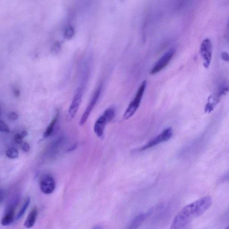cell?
<instances>
[{
  "label": "cell",
  "instance_id": "6da1fadb",
  "mask_svg": "<svg viewBox=\"0 0 229 229\" xmlns=\"http://www.w3.org/2000/svg\"><path fill=\"white\" fill-rule=\"evenodd\" d=\"M212 203L211 197L207 196L183 207L175 216L171 228H185L194 218L199 217L205 213L210 208Z\"/></svg>",
  "mask_w": 229,
  "mask_h": 229
},
{
  "label": "cell",
  "instance_id": "7a4b0ae2",
  "mask_svg": "<svg viewBox=\"0 0 229 229\" xmlns=\"http://www.w3.org/2000/svg\"><path fill=\"white\" fill-rule=\"evenodd\" d=\"M146 84H147V82L145 80L142 82L138 89L134 99L129 105L128 107L127 108L124 114L123 117L124 119H128L131 118L138 110L140 103H141V100H142V97L144 95Z\"/></svg>",
  "mask_w": 229,
  "mask_h": 229
},
{
  "label": "cell",
  "instance_id": "3957f363",
  "mask_svg": "<svg viewBox=\"0 0 229 229\" xmlns=\"http://www.w3.org/2000/svg\"><path fill=\"white\" fill-rule=\"evenodd\" d=\"M173 135V131L171 128L165 129L161 133L152 139L145 145H143L138 149L139 151H142L151 148L153 146L160 144L162 142H167L171 139Z\"/></svg>",
  "mask_w": 229,
  "mask_h": 229
},
{
  "label": "cell",
  "instance_id": "277c9868",
  "mask_svg": "<svg viewBox=\"0 0 229 229\" xmlns=\"http://www.w3.org/2000/svg\"><path fill=\"white\" fill-rule=\"evenodd\" d=\"M175 52V50L174 48H171L167 51L157 62L151 70V74H155L163 70L172 61Z\"/></svg>",
  "mask_w": 229,
  "mask_h": 229
},
{
  "label": "cell",
  "instance_id": "5b68a950",
  "mask_svg": "<svg viewBox=\"0 0 229 229\" xmlns=\"http://www.w3.org/2000/svg\"><path fill=\"white\" fill-rule=\"evenodd\" d=\"M84 93V87L82 85L78 88L72 101L69 111L68 116L70 119H73L76 116L81 105Z\"/></svg>",
  "mask_w": 229,
  "mask_h": 229
},
{
  "label": "cell",
  "instance_id": "8992f818",
  "mask_svg": "<svg viewBox=\"0 0 229 229\" xmlns=\"http://www.w3.org/2000/svg\"><path fill=\"white\" fill-rule=\"evenodd\" d=\"M200 53L203 60V66L206 69L209 68L212 59V43L209 39H205L202 42Z\"/></svg>",
  "mask_w": 229,
  "mask_h": 229
},
{
  "label": "cell",
  "instance_id": "52a82bcc",
  "mask_svg": "<svg viewBox=\"0 0 229 229\" xmlns=\"http://www.w3.org/2000/svg\"><path fill=\"white\" fill-rule=\"evenodd\" d=\"M101 90H102V86L100 85L99 86L97 89L96 90L91 100H90V102L88 105L85 111H84V113L82 114V117H81L80 122H79V125L80 126L83 125L87 121L90 113L92 111L93 109L94 108L98 100L99 99V98H100L101 94Z\"/></svg>",
  "mask_w": 229,
  "mask_h": 229
},
{
  "label": "cell",
  "instance_id": "ba28073f",
  "mask_svg": "<svg viewBox=\"0 0 229 229\" xmlns=\"http://www.w3.org/2000/svg\"><path fill=\"white\" fill-rule=\"evenodd\" d=\"M40 188L42 192L45 194L52 193L56 188L54 178L49 175H44L40 181Z\"/></svg>",
  "mask_w": 229,
  "mask_h": 229
},
{
  "label": "cell",
  "instance_id": "9c48e42d",
  "mask_svg": "<svg viewBox=\"0 0 229 229\" xmlns=\"http://www.w3.org/2000/svg\"><path fill=\"white\" fill-rule=\"evenodd\" d=\"M228 91L227 88L222 86L220 88L219 91L215 95H212L208 98V103L205 108V111L210 113L215 108V106L219 103L220 98L222 95H225Z\"/></svg>",
  "mask_w": 229,
  "mask_h": 229
},
{
  "label": "cell",
  "instance_id": "30bf717a",
  "mask_svg": "<svg viewBox=\"0 0 229 229\" xmlns=\"http://www.w3.org/2000/svg\"><path fill=\"white\" fill-rule=\"evenodd\" d=\"M15 204H11L8 206L6 213L2 220V224L3 226L10 225L14 221V211H15Z\"/></svg>",
  "mask_w": 229,
  "mask_h": 229
},
{
  "label": "cell",
  "instance_id": "8fae6325",
  "mask_svg": "<svg viewBox=\"0 0 229 229\" xmlns=\"http://www.w3.org/2000/svg\"><path fill=\"white\" fill-rule=\"evenodd\" d=\"M108 122L104 117V115H101L96 121L94 128V130L96 135L99 137H102L105 131V126Z\"/></svg>",
  "mask_w": 229,
  "mask_h": 229
},
{
  "label": "cell",
  "instance_id": "7c38bea8",
  "mask_svg": "<svg viewBox=\"0 0 229 229\" xmlns=\"http://www.w3.org/2000/svg\"><path fill=\"white\" fill-rule=\"evenodd\" d=\"M151 212V211H149L146 213H141L137 216L131 222L129 226V228L131 229L138 228L144 222L149 216L150 215Z\"/></svg>",
  "mask_w": 229,
  "mask_h": 229
},
{
  "label": "cell",
  "instance_id": "4fadbf2b",
  "mask_svg": "<svg viewBox=\"0 0 229 229\" xmlns=\"http://www.w3.org/2000/svg\"><path fill=\"white\" fill-rule=\"evenodd\" d=\"M37 213H38V209L37 207H35L32 209L25 221L24 224L25 227L27 228H31L33 227L37 219Z\"/></svg>",
  "mask_w": 229,
  "mask_h": 229
},
{
  "label": "cell",
  "instance_id": "5bb4252c",
  "mask_svg": "<svg viewBox=\"0 0 229 229\" xmlns=\"http://www.w3.org/2000/svg\"><path fill=\"white\" fill-rule=\"evenodd\" d=\"M64 138L63 137H60L58 138L51 145V151L52 153L54 154L56 153L60 149L61 146L63 144L64 142Z\"/></svg>",
  "mask_w": 229,
  "mask_h": 229
},
{
  "label": "cell",
  "instance_id": "9a60e30c",
  "mask_svg": "<svg viewBox=\"0 0 229 229\" xmlns=\"http://www.w3.org/2000/svg\"><path fill=\"white\" fill-rule=\"evenodd\" d=\"M58 116L59 114L57 113L56 114V115L55 117H54V119H52V121L51 122L50 124L49 125L48 127L47 128V129L44 132V138H48V137H49L52 134V132L53 131V130H54L55 125L56 124V122L57 121Z\"/></svg>",
  "mask_w": 229,
  "mask_h": 229
},
{
  "label": "cell",
  "instance_id": "2e32d148",
  "mask_svg": "<svg viewBox=\"0 0 229 229\" xmlns=\"http://www.w3.org/2000/svg\"><path fill=\"white\" fill-rule=\"evenodd\" d=\"M115 111L114 109L112 108H109L105 111L103 115L107 119V121L109 122L113 120L115 116Z\"/></svg>",
  "mask_w": 229,
  "mask_h": 229
},
{
  "label": "cell",
  "instance_id": "e0dca14e",
  "mask_svg": "<svg viewBox=\"0 0 229 229\" xmlns=\"http://www.w3.org/2000/svg\"><path fill=\"white\" fill-rule=\"evenodd\" d=\"M30 202L31 199L30 198V197H27L25 203H24L23 206H22V208H21L20 211H19V213L17 214V217H16V220L19 219L21 217L23 216L25 212L26 211L28 207L29 206Z\"/></svg>",
  "mask_w": 229,
  "mask_h": 229
},
{
  "label": "cell",
  "instance_id": "ac0fdd59",
  "mask_svg": "<svg viewBox=\"0 0 229 229\" xmlns=\"http://www.w3.org/2000/svg\"><path fill=\"white\" fill-rule=\"evenodd\" d=\"M6 155L9 158L15 159L18 157L19 152L17 149L12 147L8 149L6 151Z\"/></svg>",
  "mask_w": 229,
  "mask_h": 229
},
{
  "label": "cell",
  "instance_id": "d6986e66",
  "mask_svg": "<svg viewBox=\"0 0 229 229\" xmlns=\"http://www.w3.org/2000/svg\"><path fill=\"white\" fill-rule=\"evenodd\" d=\"M0 131L2 132H10V129L8 126L5 124L2 120H0Z\"/></svg>",
  "mask_w": 229,
  "mask_h": 229
},
{
  "label": "cell",
  "instance_id": "ffe728a7",
  "mask_svg": "<svg viewBox=\"0 0 229 229\" xmlns=\"http://www.w3.org/2000/svg\"><path fill=\"white\" fill-rule=\"evenodd\" d=\"M22 137L19 134H16L14 136V140L17 144H20L22 143Z\"/></svg>",
  "mask_w": 229,
  "mask_h": 229
},
{
  "label": "cell",
  "instance_id": "44dd1931",
  "mask_svg": "<svg viewBox=\"0 0 229 229\" xmlns=\"http://www.w3.org/2000/svg\"><path fill=\"white\" fill-rule=\"evenodd\" d=\"M8 118L10 120H15L18 118V115L15 112H11L8 115Z\"/></svg>",
  "mask_w": 229,
  "mask_h": 229
},
{
  "label": "cell",
  "instance_id": "7402d4cb",
  "mask_svg": "<svg viewBox=\"0 0 229 229\" xmlns=\"http://www.w3.org/2000/svg\"><path fill=\"white\" fill-rule=\"evenodd\" d=\"M22 150L25 152H28L29 151L30 149V145L28 143L26 142H24V143H22Z\"/></svg>",
  "mask_w": 229,
  "mask_h": 229
},
{
  "label": "cell",
  "instance_id": "603a6c76",
  "mask_svg": "<svg viewBox=\"0 0 229 229\" xmlns=\"http://www.w3.org/2000/svg\"><path fill=\"white\" fill-rule=\"evenodd\" d=\"M221 58L223 60L228 62L229 60V55L227 52H223L221 54Z\"/></svg>",
  "mask_w": 229,
  "mask_h": 229
},
{
  "label": "cell",
  "instance_id": "cb8c5ba5",
  "mask_svg": "<svg viewBox=\"0 0 229 229\" xmlns=\"http://www.w3.org/2000/svg\"><path fill=\"white\" fill-rule=\"evenodd\" d=\"M3 198V192L1 190H0V203L2 201Z\"/></svg>",
  "mask_w": 229,
  "mask_h": 229
},
{
  "label": "cell",
  "instance_id": "d4e9b609",
  "mask_svg": "<svg viewBox=\"0 0 229 229\" xmlns=\"http://www.w3.org/2000/svg\"><path fill=\"white\" fill-rule=\"evenodd\" d=\"M14 94L16 96L18 97L20 95V92L17 89L14 90Z\"/></svg>",
  "mask_w": 229,
  "mask_h": 229
},
{
  "label": "cell",
  "instance_id": "484cf974",
  "mask_svg": "<svg viewBox=\"0 0 229 229\" xmlns=\"http://www.w3.org/2000/svg\"><path fill=\"white\" fill-rule=\"evenodd\" d=\"M27 134V132L26 131H24L22 133V134L21 135L22 137V138H25V137H26Z\"/></svg>",
  "mask_w": 229,
  "mask_h": 229
},
{
  "label": "cell",
  "instance_id": "4316f807",
  "mask_svg": "<svg viewBox=\"0 0 229 229\" xmlns=\"http://www.w3.org/2000/svg\"><path fill=\"white\" fill-rule=\"evenodd\" d=\"M0 114H1V108H0Z\"/></svg>",
  "mask_w": 229,
  "mask_h": 229
}]
</instances>
